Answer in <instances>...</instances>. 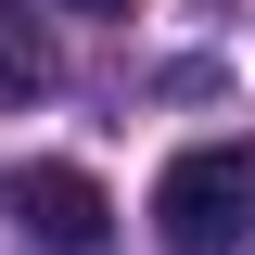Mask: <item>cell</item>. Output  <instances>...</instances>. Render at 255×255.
<instances>
[{
	"instance_id": "1",
	"label": "cell",
	"mask_w": 255,
	"mask_h": 255,
	"mask_svg": "<svg viewBox=\"0 0 255 255\" xmlns=\"http://www.w3.org/2000/svg\"><path fill=\"white\" fill-rule=\"evenodd\" d=\"M153 230L179 255H230L255 230V140H191V153L153 179Z\"/></svg>"
},
{
	"instance_id": "3",
	"label": "cell",
	"mask_w": 255,
	"mask_h": 255,
	"mask_svg": "<svg viewBox=\"0 0 255 255\" xmlns=\"http://www.w3.org/2000/svg\"><path fill=\"white\" fill-rule=\"evenodd\" d=\"M51 90V51H38V38H13V13H0V115H13V102H38Z\"/></svg>"
},
{
	"instance_id": "2",
	"label": "cell",
	"mask_w": 255,
	"mask_h": 255,
	"mask_svg": "<svg viewBox=\"0 0 255 255\" xmlns=\"http://www.w3.org/2000/svg\"><path fill=\"white\" fill-rule=\"evenodd\" d=\"M0 204H13V230H26L38 255H102V243H115V204H102L90 166H13Z\"/></svg>"
},
{
	"instance_id": "4",
	"label": "cell",
	"mask_w": 255,
	"mask_h": 255,
	"mask_svg": "<svg viewBox=\"0 0 255 255\" xmlns=\"http://www.w3.org/2000/svg\"><path fill=\"white\" fill-rule=\"evenodd\" d=\"M0 13H128V0H0Z\"/></svg>"
}]
</instances>
